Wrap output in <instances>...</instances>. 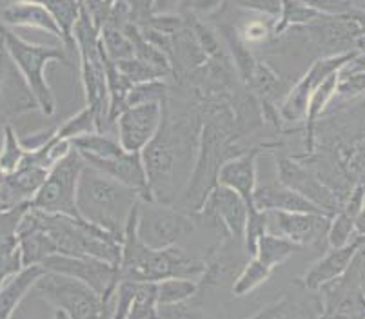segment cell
I'll return each mask as SVG.
<instances>
[{
    "label": "cell",
    "instance_id": "obj_1",
    "mask_svg": "<svg viewBox=\"0 0 365 319\" xmlns=\"http://www.w3.org/2000/svg\"><path fill=\"white\" fill-rule=\"evenodd\" d=\"M138 204V202H137ZM205 271V259L189 256L180 245L168 249H151L144 245L137 232V205L125 225L122 238V254L118 274L120 279L138 283H158L169 278H198Z\"/></svg>",
    "mask_w": 365,
    "mask_h": 319
},
{
    "label": "cell",
    "instance_id": "obj_2",
    "mask_svg": "<svg viewBox=\"0 0 365 319\" xmlns=\"http://www.w3.org/2000/svg\"><path fill=\"white\" fill-rule=\"evenodd\" d=\"M140 194L111 176L86 165L76 187V209L82 219L124 238L125 225Z\"/></svg>",
    "mask_w": 365,
    "mask_h": 319
},
{
    "label": "cell",
    "instance_id": "obj_3",
    "mask_svg": "<svg viewBox=\"0 0 365 319\" xmlns=\"http://www.w3.org/2000/svg\"><path fill=\"white\" fill-rule=\"evenodd\" d=\"M0 36L4 40V46L8 49L9 56L16 64L19 71L28 82L29 89L35 95L36 102L41 105V111L46 116H51L55 113V95L49 88L48 80H46V68L51 62H61L64 66H71L68 55L64 49L51 48V46L31 44L28 40L13 33L11 29L0 24Z\"/></svg>",
    "mask_w": 365,
    "mask_h": 319
},
{
    "label": "cell",
    "instance_id": "obj_4",
    "mask_svg": "<svg viewBox=\"0 0 365 319\" xmlns=\"http://www.w3.org/2000/svg\"><path fill=\"white\" fill-rule=\"evenodd\" d=\"M36 291L56 310H64L69 319H111L113 301H106L88 285L73 278L46 272L36 283Z\"/></svg>",
    "mask_w": 365,
    "mask_h": 319
},
{
    "label": "cell",
    "instance_id": "obj_5",
    "mask_svg": "<svg viewBox=\"0 0 365 319\" xmlns=\"http://www.w3.org/2000/svg\"><path fill=\"white\" fill-rule=\"evenodd\" d=\"M197 224L195 216L175 205L138 199L137 232L144 245L151 249L177 247L193 234Z\"/></svg>",
    "mask_w": 365,
    "mask_h": 319
},
{
    "label": "cell",
    "instance_id": "obj_6",
    "mask_svg": "<svg viewBox=\"0 0 365 319\" xmlns=\"http://www.w3.org/2000/svg\"><path fill=\"white\" fill-rule=\"evenodd\" d=\"M86 160L75 147L56 162L49 171L44 185L31 199V207L49 214H66L81 218L76 209V187Z\"/></svg>",
    "mask_w": 365,
    "mask_h": 319
},
{
    "label": "cell",
    "instance_id": "obj_7",
    "mask_svg": "<svg viewBox=\"0 0 365 319\" xmlns=\"http://www.w3.org/2000/svg\"><path fill=\"white\" fill-rule=\"evenodd\" d=\"M42 267L53 274H61L66 278H73L81 283L88 285L93 291L101 294L106 301L115 299L120 274L117 265L104 261L98 258H88V256H68L53 254L42 261Z\"/></svg>",
    "mask_w": 365,
    "mask_h": 319
},
{
    "label": "cell",
    "instance_id": "obj_8",
    "mask_svg": "<svg viewBox=\"0 0 365 319\" xmlns=\"http://www.w3.org/2000/svg\"><path fill=\"white\" fill-rule=\"evenodd\" d=\"M354 55H356V53L347 51L341 53V55H331L318 58L317 62L304 73V76L298 80L297 84L289 89L287 96H285L284 102H282L280 108H278L282 122H285V124L305 122L307 105H309L311 96L317 91L318 85H320L325 78H329L333 73L340 71Z\"/></svg>",
    "mask_w": 365,
    "mask_h": 319
},
{
    "label": "cell",
    "instance_id": "obj_9",
    "mask_svg": "<svg viewBox=\"0 0 365 319\" xmlns=\"http://www.w3.org/2000/svg\"><path fill=\"white\" fill-rule=\"evenodd\" d=\"M249 207L245 199L233 189L218 184L209 192L204 207L195 218L207 219L211 227L218 232L220 238H235L244 245V232L249 218Z\"/></svg>",
    "mask_w": 365,
    "mask_h": 319
},
{
    "label": "cell",
    "instance_id": "obj_10",
    "mask_svg": "<svg viewBox=\"0 0 365 319\" xmlns=\"http://www.w3.org/2000/svg\"><path fill=\"white\" fill-rule=\"evenodd\" d=\"M277 179L282 185L309 199L325 214L334 216L336 212L338 196L313 169H309V165H305L300 160L280 156L277 160Z\"/></svg>",
    "mask_w": 365,
    "mask_h": 319
},
{
    "label": "cell",
    "instance_id": "obj_11",
    "mask_svg": "<svg viewBox=\"0 0 365 319\" xmlns=\"http://www.w3.org/2000/svg\"><path fill=\"white\" fill-rule=\"evenodd\" d=\"M36 109L41 105L0 36V124L8 125L15 116Z\"/></svg>",
    "mask_w": 365,
    "mask_h": 319
},
{
    "label": "cell",
    "instance_id": "obj_12",
    "mask_svg": "<svg viewBox=\"0 0 365 319\" xmlns=\"http://www.w3.org/2000/svg\"><path fill=\"white\" fill-rule=\"evenodd\" d=\"M164 118V102L131 105L117 118L118 142L128 152H142L149 145Z\"/></svg>",
    "mask_w": 365,
    "mask_h": 319
},
{
    "label": "cell",
    "instance_id": "obj_13",
    "mask_svg": "<svg viewBox=\"0 0 365 319\" xmlns=\"http://www.w3.org/2000/svg\"><path fill=\"white\" fill-rule=\"evenodd\" d=\"M269 232L282 236L302 249L320 244L322 239L327 238L329 224L333 216L314 214V212H267Z\"/></svg>",
    "mask_w": 365,
    "mask_h": 319
},
{
    "label": "cell",
    "instance_id": "obj_14",
    "mask_svg": "<svg viewBox=\"0 0 365 319\" xmlns=\"http://www.w3.org/2000/svg\"><path fill=\"white\" fill-rule=\"evenodd\" d=\"M278 144H258L247 149L242 155L235 156V158L227 160L218 171V184L224 187L233 189L235 192L245 199V204L249 207H255V191L258 187L257 178V165L258 156L264 151L274 149Z\"/></svg>",
    "mask_w": 365,
    "mask_h": 319
},
{
    "label": "cell",
    "instance_id": "obj_15",
    "mask_svg": "<svg viewBox=\"0 0 365 319\" xmlns=\"http://www.w3.org/2000/svg\"><path fill=\"white\" fill-rule=\"evenodd\" d=\"M364 244L365 239H354V241L347 244L345 247L331 249L302 278L297 279V283H300L304 291L313 292H318L325 285L333 283V281L340 279L341 276L347 274V271L353 265L354 258H356L358 251H360Z\"/></svg>",
    "mask_w": 365,
    "mask_h": 319
},
{
    "label": "cell",
    "instance_id": "obj_16",
    "mask_svg": "<svg viewBox=\"0 0 365 319\" xmlns=\"http://www.w3.org/2000/svg\"><path fill=\"white\" fill-rule=\"evenodd\" d=\"M86 165L97 169V171L104 172V174L111 176L113 179L120 182V184L131 187L133 191H137L140 194V199L151 202L148 176H145L144 162H142L140 152L125 151L124 155L115 156V158L109 160H86Z\"/></svg>",
    "mask_w": 365,
    "mask_h": 319
},
{
    "label": "cell",
    "instance_id": "obj_17",
    "mask_svg": "<svg viewBox=\"0 0 365 319\" xmlns=\"http://www.w3.org/2000/svg\"><path fill=\"white\" fill-rule=\"evenodd\" d=\"M0 24L16 26V28H33L38 31H46L64 42L61 28L56 20L41 2H29V0H15L11 4L0 8Z\"/></svg>",
    "mask_w": 365,
    "mask_h": 319
},
{
    "label": "cell",
    "instance_id": "obj_18",
    "mask_svg": "<svg viewBox=\"0 0 365 319\" xmlns=\"http://www.w3.org/2000/svg\"><path fill=\"white\" fill-rule=\"evenodd\" d=\"M255 207L265 212L280 211V212H314V214H325V212L320 211L317 205L311 204L309 199L304 198V196L298 194V192H294L293 189L282 185L278 179L274 182V184L258 185L257 191H255Z\"/></svg>",
    "mask_w": 365,
    "mask_h": 319
},
{
    "label": "cell",
    "instance_id": "obj_19",
    "mask_svg": "<svg viewBox=\"0 0 365 319\" xmlns=\"http://www.w3.org/2000/svg\"><path fill=\"white\" fill-rule=\"evenodd\" d=\"M46 272L48 271L42 265H29V267L22 268L19 274L13 276L8 283L0 288V319L11 318L13 310L19 307L24 296L36 287V283L41 281Z\"/></svg>",
    "mask_w": 365,
    "mask_h": 319
},
{
    "label": "cell",
    "instance_id": "obj_20",
    "mask_svg": "<svg viewBox=\"0 0 365 319\" xmlns=\"http://www.w3.org/2000/svg\"><path fill=\"white\" fill-rule=\"evenodd\" d=\"M300 251V245H297L294 241H291V239L267 232V234L262 236L260 241H258L257 252H255L253 258L260 259L262 263L267 265L269 268H273L274 271L277 267L284 265L291 256L297 254V252Z\"/></svg>",
    "mask_w": 365,
    "mask_h": 319
},
{
    "label": "cell",
    "instance_id": "obj_21",
    "mask_svg": "<svg viewBox=\"0 0 365 319\" xmlns=\"http://www.w3.org/2000/svg\"><path fill=\"white\" fill-rule=\"evenodd\" d=\"M200 296V281L191 278H169L157 283L158 307L178 305Z\"/></svg>",
    "mask_w": 365,
    "mask_h": 319
},
{
    "label": "cell",
    "instance_id": "obj_22",
    "mask_svg": "<svg viewBox=\"0 0 365 319\" xmlns=\"http://www.w3.org/2000/svg\"><path fill=\"white\" fill-rule=\"evenodd\" d=\"M101 44L104 49L106 56L113 62H120V60L131 58L135 56L131 38L124 31L122 26H117L115 22L108 20L101 29Z\"/></svg>",
    "mask_w": 365,
    "mask_h": 319
},
{
    "label": "cell",
    "instance_id": "obj_23",
    "mask_svg": "<svg viewBox=\"0 0 365 319\" xmlns=\"http://www.w3.org/2000/svg\"><path fill=\"white\" fill-rule=\"evenodd\" d=\"M273 274V268H269L267 265H264L260 259L257 258H249L247 263L244 265V268L240 271L238 278L235 279L233 287H231V292L237 298H244V296L253 294L258 287L267 281Z\"/></svg>",
    "mask_w": 365,
    "mask_h": 319
},
{
    "label": "cell",
    "instance_id": "obj_24",
    "mask_svg": "<svg viewBox=\"0 0 365 319\" xmlns=\"http://www.w3.org/2000/svg\"><path fill=\"white\" fill-rule=\"evenodd\" d=\"M125 319H160L157 301V283H140L138 294L135 298Z\"/></svg>",
    "mask_w": 365,
    "mask_h": 319
},
{
    "label": "cell",
    "instance_id": "obj_25",
    "mask_svg": "<svg viewBox=\"0 0 365 319\" xmlns=\"http://www.w3.org/2000/svg\"><path fill=\"white\" fill-rule=\"evenodd\" d=\"M26 156V149L22 147V142L16 138V132L11 125H4V145L0 151V167L6 174H11L21 167L22 160Z\"/></svg>",
    "mask_w": 365,
    "mask_h": 319
},
{
    "label": "cell",
    "instance_id": "obj_26",
    "mask_svg": "<svg viewBox=\"0 0 365 319\" xmlns=\"http://www.w3.org/2000/svg\"><path fill=\"white\" fill-rule=\"evenodd\" d=\"M89 132H98L97 120H95L91 109L84 108L78 115L69 118L66 124L56 127V140H69L71 142L73 138L89 135Z\"/></svg>",
    "mask_w": 365,
    "mask_h": 319
},
{
    "label": "cell",
    "instance_id": "obj_27",
    "mask_svg": "<svg viewBox=\"0 0 365 319\" xmlns=\"http://www.w3.org/2000/svg\"><path fill=\"white\" fill-rule=\"evenodd\" d=\"M267 232H269L267 212L253 207L251 211H249L247 225H245V232H244V252L249 256V258H253L255 252H257L258 241H260L262 236L267 234Z\"/></svg>",
    "mask_w": 365,
    "mask_h": 319
},
{
    "label": "cell",
    "instance_id": "obj_28",
    "mask_svg": "<svg viewBox=\"0 0 365 319\" xmlns=\"http://www.w3.org/2000/svg\"><path fill=\"white\" fill-rule=\"evenodd\" d=\"M115 64H117L118 71H120L133 85L145 84V82H153V80H164L165 78L160 71H157V69L151 68L149 64L142 62V60L137 58V56L120 60V62H115Z\"/></svg>",
    "mask_w": 365,
    "mask_h": 319
},
{
    "label": "cell",
    "instance_id": "obj_29",
    "mask_svg": "<svg viewBox=\"0 0 365 319\" xmlns=\"http://www.w3.org/2000/svg\"><path fill=\"white\" fill-rule=\"evenodd\" d=\"M169 100V88L164 80H153L145 84L133 85L128 95V108L148 102H165Z\"/></svg>",
    "mask_w": 365,
    "mask_h": 319
},
{
    "label": "cell",
    "instance_id": "obj_30",
    "mask_svg": "<svg viewBox=\"0 0 365 319\" xmlns=\"http://www.w3.org/2000/svg\"><path fill=\"white\" fill-rule=\"evenodd\" d=\"M334 219H331L329 231H327V244L331 249L345 247L347 244H351V234H353V216L351 212H340L338 216H333Z\"/></svg>",
    "mask_w": 365,
    "mask_h": 319
},
{
    "label": "cell",
    "instance_id": "obj_31",
    "mask_svg": "<svg viewBox=\"0 0 365 319\" xmlns=\"http://www.w3.org/2000/svg\"><path fill=\"white\" fill-rule=\"evenodd\" d=\"M140 283L138 281H128V279H120L117 292H115V303H113V315L111 319H125L128 318L131 305L138 294Z\"/></svg>",
    "mask_w": 365,
    "mask_h": 319
},
{
    "label": "cell",
    "instance_id": "obj_32",
    "mask_svg": "<svg viewBox=\"0 0 365 319\" xmlns=\"http://www.w3.org/2000/svg\"><path fill=\"white\" fill-rule=\"evenodd\" d=\"M322 15H345L354 9H364L365 0H298Z\"/></svg>",
    "mask_w": 365,
    "mask_h": 319
},
{
    "label": "cell",
    "instance_id": "obj_33",
    "mask_svg": "<svg viewBox=\"0 0 365 319\" xmlns=\"http://www.w3.org/2000/svg\"><path fill=\"white\" fill-rule=\"evenodd\" d=\"M197 298L189 299V301H184V303L178 305L158 307L160 319H215L213 315H209L207 312L200 307Z\"/></svg>",
    "mask_w": 365,
    "mask_h": 319
},
{
    "label": "cell",
    "instance_id": "obj_34",
    "mask_svg": "<svg viewBox=\"0 0 365 319\" xmlns=\"http://www.w3.org/2000/svg\"><path fill=\"white\" fill-rule=\"evenodd\" d=\"M277 20L267 19V16H262V19H253L245 22L242 28H238L242 38L247 42L249 46L255 44H264L269 36H273V26Z\"/></svg>",
    "mask_w": 365,
    "mask_h": 319
},
{
    "label": "cell",
    "instance_id": "obj_35",
    "mask_svg": "<svg viewBox=\"0 0 365 319\" xmlns=\"http://www.w3.org/2000/svg\"><path fill=\"white\" fill-rule=\"evenodd\" d=\"M29 207H31V204L19 205V207L8 209V211H0V241L6 238H11V236H16Z\"/></svg>",
    "mask_w": 365,
    "mask_h": 319
},
{
    "label": "cell",
    "instance_id": "obj_36",
    "mask_svg": "<svg viewBox=\"0 0 365 319\" xmlns=\"http://www.w3.org/2000/svg\"><path fill=\"white\" fill-rule=\"evenodd\" d=\"M229 4H233L235 8L247 9V11H255L267 19L278 20L282 13V4L284 0H227Z\"/></svg>",
    "mask_w": 365,
    "mask_h": 319
},
{
    "label": "cell",
    "instance_id": "obj_37",
    "mask_svg": "<svg viewBox=\"0 0 365 319\" xmlns=\"http://www.w3.org/2000/svg\"><path fill=\"white\" fill-rule=\"evenodd\" d=\"M225 2H227V0H182L178 13L204 19V16L217 15V11L225 4Z\"/></svg>",
    "mask_w": 365,
    "mask_h": 319
},
{
    "label": "cell",
    "instance_id": "obj_38",
    "mask_svg": "<svg viewBox=\"0 0 365 319\" xmlns=\"http://www.w3.org/2000/svg\"><path fill=\"white\" fill-rule=\"evenodd\" d=\"M125 6L131 15V22L135 24H144L149 16H153V8H155V0H124Z\"/></svg>",
    "mask_w": 365,
    "mask_h": 319
},
{
    "label": "cell",
    "instance_id": "obj_39",
    "mask_svg": "<svg viewBox=\"0 0 365 319\" xmlns=\"http://www.w3.org/2000/svg\"><path fill=\"white\" fill-rule=\"evenodd\" d=\"M182 0H155L153 15H169V13H178Z\"/></svg>",
    "mask_w": 365,
    "mask_h": 319
},
{
    "label": "cell",
    "instance_id": "obj_40",
    "mask_svg": "<svg viewBox=\"0 0 365 319\" xmlns=\"http://www.w3.org/2000/svg\"><path fill=\"white\" fill-rule=\"evenodd\" d=\"M354 46H356V49H360V51L365 53V33H361L360 36L354 38Z\"/></svg>",
    "mask_w": 365,
    "mask_h": 319
},
{
    "label": "cell",
    "instance_id": "obj_41",
    "mask_svg": "<svg viewBox=\"0 0 365 319\" xmlns=\"http://www.w3.org/2000/svg\"><path fill=\"white\" fill-rule=\"evenodd\" d=\"M4 178H6V172L2 171V167H0V185H2V182H4Z\"/></svg>",
    "mask_w": 365,
    "mask_h": 319
},
{
    "label": "cell",
    "instance_id": "obj_42",
    "mask_svg": "<svg viewBox=\"0 0 365 319\" xmlns=\"http://www.w3.org/2000/svg\"><path fill=\"white\" fill-rule=\"evenodd\" d=\"M9 2H15V0H9ZM4 6L8 4H4V0H0V8H4Z\"/></svg>",
    "mask_w": 365,
    "mask_h": 319
},
{
    "label": "cell",
    "instance_id": "obj_43",
    "mask_svg": "<svg viewBox=\"0 0 365 319\" xmlns=\"http://www.w3.org/2000/svg\"><path fill=\"white\" fill-rule=\"evenodd\" d=\"M364 319H365V318H364Z\"/></svg>",
    "mask_w": 365,
    "mask_h": 319
}]
</instances>
